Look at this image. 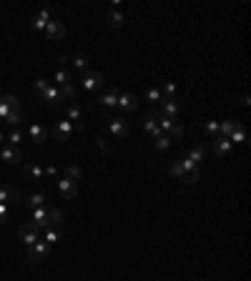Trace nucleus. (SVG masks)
I'll return each mask as SVG.
<instances>
[{
    "mask_svg": "<svg viewBox=\"0 0 251 281\" xmlns=\"http://www.w3.org/2000/svg\"><path fill=\"white\" fill-rule=\"evenodd\" d=\"M48 254H50V244H46L43 239H38L33 246H28V264H38V261H43V259H48Z\"/></svg>",
    "mask_w": 251,
    "mask_h": 281,
    "instance_id": "nucleus-1",
    "label": "nucleus"
},
{
    "mask_svg": "<svg viewBox=\"0 0 251 281\" xmlns=\"http://www.w3.org/2000/svg\"><path fill=\"white\" fill-rule=\"evenodd\" d=\"M156 123L161 131H168L166 136H173V138H184V126L176 123V118H166V116H158L156 113Z\"/></svg>",
    "mask_w": 251,
    "mask_h": 281,
    "instance_id": "nucleus-2",
    "label": "nucleus"
},
{
    "mask_svg": "<svg viewBox=\"0 0 251 281\" xmlns=\"http://www.w3.org/2000/svg\"><path fill=\"white\" fill-rule=\"evenodd\" d=\"M103 83H106L103 73H96V70H85V73H83V81H81V85H83V91H85V93L98 91Z\"/></svg>",
    "mask_w": 251,
    "mask_h": 281,
    "instance_id": "nucleus-3",
    "label": "nucleus"
},
{
    "mask_svg": "<svg viewBox=\"0 0 251 281\" xmlns=\"http://www.w3.org/2000/svg\"><path fill=\"white\" fill-rule=\"evenodd\" d=\"M38 236H40V229L33 224V221H31V224H23V226L18 229V239H20L25 246H33V244L38 241Z\"/></svg>",
    "mask_w": 251,
    "mask_h": 281,
    "instance_id": "nucleus-4",
    "label": "nucleus"
},
{
    "mask_svg": "<svg viewBox=\"0 0 251 281\" xmlns=\"http://www.w3.org/2000/svg\"><path fill=\"white\" fill-rule=\"evenodd\" d=\"M13 111H20V100L10 93L0 96V121H5V116L13 113Z\"/></svg>",
    "mask_w": 251,
    "mask_h": 281,
    "instance_id": "nucleus-5",
    "label": "nucleus"
},
{
    "mask_svg": "<svg viewBox=\"0 0 251 281\" xmlns=\"http://www.w3.org/2000/svg\"><path fill=\"white\" fill-rule=\"evenodd\" d=\"M108 128L116 138H126L128 133H131V123L126 121V118H111L108 116Z\"/></svg>",
    "mask_w": 251,
    "mask_h": 281,
    "instance_id": "nucleus-6",
    "label": "nucleus"
},
{
    "mask_svg": "<svg viewBox=\"0 0 251 281\" xmlns=\"http://www.w3.org/2000/svg\"><path fill=\"white\" fill-rule=\"evenodd\" d=\"M181 111V103L176 100V98H164L158 103V116H166V118H176V113Z\"/></svg>",
    "mask_w": 251,
    "mask_h": 281,
    "instance_id": "nucleus-7",
    "label": "nucleus"
},
{
    "mask_svg": "<svg viewBox=\"0 0 251 281\" xmlns=\"http://www.w3.org/2000/svg\"><path fill=\"white\" fill-rule=\"evenodd\" d=\"M55 186H58V191H61V196L68 198V201L78 196V181H73V179H61Z\"/></svg>",
    "mask_w": 251,
    "mask_h": 281,
    "instance_id": "nucleus-8",
    "label": "nucleus"
},
{
    "mask_svg": "<svg viewBox=\"0 0 251 281\" xmlns=\"http://www.w3.org/2000/svg\"><path fill=\"white\" fill-rule=\"evenodd\" d=\"M40 98H43V103H46V106H61V103L66 100V98H63V91H61L58 85H50Z\"/></svg>",
    "mask_w": 251,
    "mask_h": 281,
    "instance_id": "nucleus-9",
    "label": "nucleus"
},
{
    "mask_svg": "<svg viewBox=\"0 0 251 281\" xmlns=\"http://www.w3.org/2000/svg\"><path fill=\"white\" fill-rule=\"evenodd\" d=\"M43 33H46V40H61V38L66 35V25H63L61 20H50Z\"/></svg>",
    "mask_w": 251,
    "mask_h": 281,
    "instance_id": "nucleus-10",
    "label": "nucleus"
},
{
    "mask_svg": "<svg viewBox=\"0 0 251 281\" xmlns=\"http://www.w3.org/2000/svg\"><path fill=\"white\" fill-rule=\"evenodd\" d=\"M0 158H3L5 164H20V161H23V151L18 149V146H3Z\"/></svg>",
    "mask_w": 251,
    "mask_h": 281,
    "instance_id": "nucleus-11",
    "label": "nucleus"
},
{
    "mask_svg": "<svg viewBox=\"0 0 251 281\" xmlns=\"http://www.w3.org/2000/svg\"><path fill=\"white\" fill-rule=\"evenodd\" d=\"M61 221H63V211H61V209H50L48 216L38 224V229H55L58 224H61Z\"/></svg>",
    "mask_w": 251,
    "mask_h": 281,
    "instance_id": "nucleus-12",
    "label": "nucleus"
},
{
    "mask_svg": "<svg viewBox=\"0 0 251 281\" xmlns=\"http://www.w3.org/2000/svg\"><path fill=\"white\" fill-rule=\"evenodd\" d=\"M73 131H76V126H73L70 121H58L55 128H53V133H55V138H58V141H68Z\"/></svg>",
    "mask_w": 251,
    "mask_h": 281,
    "instance_id": "nucleus-13",
    "label": "nucleus"
},
{
    "mask_svg": "<svg viewBox=\"0 0 251 281\" xmlns=\"http://www.w3.org/2000/svg\"><path fill=\"white\" fill-rule=\"evenodd\" d=\"M211 149H214V153H216V156L226 158V156L231 153V141H229V138H221V136H216V138H214V146H211Z\"/></svg>",
    "mask_w": 251,
    "mask_h": 281,
    "instance_id": "nucleus-14",
    "label": "nucleus"
},
{
    "mask_svg": "<svg viewBox=\"0 0 251 281\" xmlns=\"http://www.w3.org/2000/svg\"><path fill=\"white\" fill-rule=\"evenodd\" d=\"M53 20V13H50V8H43L40 13H38V16L33 18V28H35V31H46V25Z\"/></svg>",
    "mask_w": 251,
    "mask_h": 281,
    "instance_id": "nucleus-15",
    "label": "nucleus"
},
{
    "mask_svg": "<svg viewBox=\"0 0 251 281\" xmlns=\"http://www.w3.org/2000/svg\"><path fill=\"white\" fill-rule=\"evenodd\" d=\"M138 106V100L134 93H118V108L121 111H136Z\"/></svg>",
    "mask_w": 251,
    "mask_h": 281,
    "instance_id": "nucleus-16",
    "label": "nucleus"
},
{
    "mask_svg": "<svg viewBox=\"0 0 251 281\" xmlns=\"http://www.w3.org/2000/svg\"><path fill=\"white\" fill-rule=\"evenodd\" d=\"M66 63H70L73 70H85L88 68V55L85 53H73L70 58H66Z\"/></svg>",
    "mask_w": 251,
    "mask_h": 281,
    "instance_id": "nucleus-17",
    "label": "nucleus"
},
{
    "mask_svg": "<svg viewBox=\"0 0 251 281\" xmlns=\"http://www.w3.org/2000/svg\"><path fill=\"white\" fill-rule=\"evenodd\" d=\"M20 201V194H18V191L16 188H10V186H3V188H0V203H18Z\"/></svg>",
    "mask_w": 251,
    "mask_h": 281,
    "instance_id": "nucleus-18",
    "label": "nucleus"
},
{
    "mask_svg": "<svg viewBox=\"0 0 251 281\" xmlns=\"http://www.w3.org/2000/svg\"><path fill=\"white\" fill-rule=\"evenodd\" d=\"M96 106H100V108H118V91L106 93V96H98L96 98Z\"/></svg>",
    "mask_w": 251,
    "mask_h": 281,
    "instance_id": "nucleus-19",
    "label": "nucleus"
},
{
    "mask_svg": "<svg viewBox=\"0 0 251 281\" xmlns=\"http://www.w3.org/2000/svg\"><path fill=\"white\" fill-rule=\"evenodd\" d=\"M141 123H143V128L149 131V133H151L153 138H158L161 133H164V131L158 128V123H156V116H153V113H149V116H143V121H141Z\"/></svg>",
    "mask_w": 251,
    "mask_h": 281,
    "instance_id": "nucleus-20",
    "label": "nucleus"
},
{
    "mask_svg": "<svg viewBox=\"0 0 251 281\" xmlns=\"http://www.w3.org/2000/svg\"><path fill=\"white\" fill-rule=\"evenodd\" d=\"M28 136H31V138H33L35 143H43V141L48 138V131L43 128V126H38V123H33L31 128H28Z\"/></svg>",
    "mask_w": 251,
    "mask_h": 281,
    "instance_id": "nucleus-21",
    "label": "nucleus"
},
{
    "mask_svg": "<svg viewBox=\"0 0 251 281\" xmlns=\"http://www.w3.org/2000/svg\"><path fill=\"white\" fill-rule=\"evenodd\" d=\"M25 176H28V179H33V181H43V179H46V173H43L40 164H28L25 166Z\"/></svg>",
    "mask_w": 251,
    "mask_h": 281,
    "instance_id": "nucleus-22",
    "label": "nucleus"
},
{
    "mask_svg": "<svg viewBox=\"0 0 251 281\" xmlns=\"http://www.w3.org/2000/svg\"><path fill=\"white\" fill-rule=\"evenodd\" d=\"M106 20H108V25H111V28H121V25L126 23L123 13H118V10H113V8H108V13H106Z\"/></svg>",
    "mask_w": 251,
    "mask_h": 281,
    "instance_id": "nucleus-23",
    "label": "nucleus"
},
{
    "mask_svg": "<svg viewBox=\"0 0 251 281\" xmlns=\"http://www.w3.org/2000/svg\"><path fill=\"white\" fill-rule=\"evenodd\" d=\"M46 201H48L46 194H31V196L25 198V206L33 211V209H40V206H46Z\"/></svg>",
    "mask_w": 251,
    "mask_h": 281,
    "instance_id": "nucleus-24",
    "label": "nucleus"
},
{
    "mask_svg": "<svg viewBox=\"0 0 251 281\" xmlns=\"http://www.w3.org/2000/svg\"><path fill=\"white\" fill-rule=\"evenodd\" d=\"M229 141L231 143H246V128H244V123H236V128L231 131Z\"/></svg>",
    "mask_w": 251,
    "mask_h": 281,
    "instance_id": "nucleus-25",
    "label": "nucleus"
},
{
    "mask_svg": "<svg viewBox=\"0 0 251 281\" xmlns=\"http://www.w3.org/2000/svg\"><path fill=\"white\" fill-rule=\"evenodd\" d=\"M203 156H206V149H203V146H194V149L188 151V156H186V158H188V161H194V164L199 166L201 161H203Z\"/></svg>",
    "mask_w": 251,
    "mask_h": 281,
    "instance_id": "nucleus-26",
    "label": "nucleus"
},
{
    "mask_svg": "<svg viewBox=\"0 0 251 281\" xmlns=\"http://www.w3.org/2000/svg\"><path fill=\"white\" fill-rule=\"evenodd\" d=\"M70 81H73V76H70V70H66V68H61L55 73V85H70Z\"/></svg>",
    "mask_w": 251,
    "mask_h": 281,
    "instance_id": "nucleus-27",
    "label": "nucleus"
},
{
    "mask_svg": "<svg viewBox=\"0 0 251 281\" xmlns=\"http://www.w3.org/2000/svg\"><path fill=\"white\" fill-rule=\"evenodd\" d=\"M171 176H176V179H181V181H186L188 176H196V173H186V171H184V166L179 164V161H173V164H171Z\"/></svg>",
    "mask_w": 251,
    "mask_h": 281,
    "instance_id": "nucleus-28",
    "label": "nucleus"
},
{
    "mask_svg": "<svg viewBox=\"0 0 251 281\" xmlns=\"http://www.w3.org/2000/svg\"><path fill=\"white\" fill-rule=\"evenodd\" d=\"M236 123H239V121H224V123H218V136H221V138H229L231 131L236 128Z\"/></svg>",
    "mask_w": 251,
    "mask_h": 281,
    "instance_id": "nucleus-29",
    "label": "nucleus"
},
{
    "mask_svg": "<svg viewBox=\"0 0 251 281\" xmlns=\"http://www.w3.org/2000/svg\"><path fill=\"white\" fill-rule=\"evenodd\" d=\"M81 113H83V111H81V106H76V103H70V106L66 108L68 121H78V123H83V121H81Z\"/></svg>",
    "mask_w": 251,
    "mask_h": 281,
    "instance_id": "nucleus-30",
    "label": "nucleus"
},
{
    "mask_svg": "<svg viewBox=\"0 0 251 281\" xmlns=\"http://www.w3.org/2000/svg\"><path fill=\"white\" fill-rule=\"evenodd\" d=\"M153 143H156V149H158V151H168V149H171V136L161 133L158 138H153Z\"/></svg>",
    "mask_w": 251,
    "mask_h": 281,
    "instance_id": "nucleus-31",
    "label": "nucleus"
},
{
    "mask_svg": "<svg viewBox=\"0 0 251 281\" xmlns=\"http://www.w3.org/2000/svg\"><path fill=\"white\" fill-rule=\"evenodd\" d=\"M43 241H46V244H58V241H61V231H58V229H46V236H43Z\"/></svg>",
    "mask_w": 251,
    "mask_h": 281,
    "instance_id": "nucleus-32",
    "label": "nucleus"
},
{
    "mask_svg": "<svg viewBox=\"0 0 251 281\" xmlns=\"http://www.w3.org/2000/svg\"><path fill=\"white\" fill-rule=\"evenodd\" d=\"M146 100H149V103H153V106H158V103L164 100V96H161V91H158V88H149V91H146Z\"/></svg>",
    "mask_w": 251,
    "mask_h": 281,
    "instance_id": "nucleus-33",
    "label": "nucleus"
},
{
    "mask_svg": "<svg viewBox=\"0 0 251 281\" xmlns=\"http://www.w3.org/2000/svg\"><path fill=\"white\" fill-rule=\"evenodd\" d=\"M83 176V171H81V166H76V164H70L68 168H66V179H73V181H78Z\"/></svg>",
    "mask_w": 251,
    "mask_h": 281,
    "instance_id": "nucleus-34",
    "label": "nucleus"
},
{
    "mask_svg": "<svg viewBox=\"0 0 251 281\" xmlns=\"http://www.w3.org/2000/svg\"><path fill=\"white\" fill-rule=\"evenodd\" d=\"M23 121V116H20V111H13V113H8L5 116V123L8 126H13V128H18V123Z\"/></svg>",
    "mask_w": 251,
    "mask_h": 281,
    "instance_id": "nucleus-35",
    "label": "nucleus"
},
{
    "mask_svg": "<svg viewBox=\"0 0 251 281\" xmlns=\"http://www.w3.org/2000/svg\"><path fill=\"white\" fill-rule=\"evenodd\" d=\"M5 141H8V143H10V146H18V143H20V141H23V133H20V131H18V128H13V131H10V133H8V136H5Z\"/></svg>",
    "mask_w": 251,
    "mask_h": 281,
    "instance_id": "nucleus-36",
    "label": "nucleus"
},
{
    "mask_svg": "<svg viewBox=\"0 0 251 281\" xmlns=\"http://www.w3.org/2000/svg\"><path fill=\"white\" fill-rule=\"evenodd\" d=\"M203 131L209 133V136L216 138V136H218V121H206V123H203Z\"/></svg>",
    "mask_w": 251,
    "mask_h": 281,
    "instance_id": "nucleus-37",
    "label": "nucleus"
},
{
    "mask_svg": "<svg viewBox=\"0 0 251 281\" xmlns=\"http://www.w3.org/2000/svg\"><path fill=\"white\" fill-rule=\"evenodd\" d=\"M161 96H164V98H173V96H176V83L168 81V83L164 85V93H161Z\"/></svg>",
    "mask_w": 251,
    "mask_h": 281,
    "instance_id": "nucleus-38",
    "label": "nucleus"
},
{
    "mask_svg": "<svg viewBox=\"0 0 251 281\" xmlns=\"http://www.w3.org/2000/svg\"><path fill=\"white\" fill-rule=\"evenodd\" d=\"M8 216H10V206L8 203H0V224H5Z\"/></svg>",
    "mask_w": 251,
    "mask_h": 281,
    "instance_id": "nucleus-39",
    "label": "nucleus"
},
{
    "mask_svg": "<svg viewBox=\"0 0 251 281\" xmlns=\"http://www.w3.org/2000/svg\"><path fill=\"white\" fill-rule=\"evenodd\" d=\"M35 88H38V91H40V96H43V93H46V91H48V88H50V83L40 78V81H35Z\"/></svg>",
    "mask_w": 251,
    "mask_h": 281,
    "instance_id": "nucleus-40",
    "label": "nucleus"
},
{
    "mask_svg": "<svg viewBox=\"0 0 251 281\" xmlns=\"http://www.w3.org/2000/svg\"><path fill=\"white\" fill-rule=\"evenodd\" d=\"M43 173H46V179H55L58 168H55V166H46V168H43Z\"/></svg>",
    "mask_w": 251,
    "mask_h": 281,
    "instance_id": "nucleus-41",
    "label": "nucleus"
},
{
    "mask_svg": "<svg viewBox=\"0 0 251 281\" xmlns=\"http://www.w3.org/2000/svg\"><path fill=\"white\" fill-rule=\"evenodd\" d=\"M61 91H63V98H66V100H68V98H73V85H63Z\"/></svg>",
    "mask_w": 251,
    "mask_h": 281,
    "instance_id": "nucleus-42",
    "label": "nucleus"
},
{
    "mask_svg": "<svg viewBox=\"0 0 251 281\" xmlns=\"http://www.w3.org/2000/svg\"><path fill=\"white\" fill-rule=\"evenodd\" d=\"M98 146H100V151H103V153H108V143H106V138H98Z\"/></svg>",
    "mask_w": 251,
    "mask_h": 281,
    "instance_id": "nucleus-43",
    "label": "nucleus"
},
{
    "mask_svg": "<svg viewBox=\"0 0 251 281\" xmlns=\"http://www.w3.org/2000/svg\"><path fill=\"white\" fill-rule=\"evenodd\" d=\"M3 141H5V136H3V133H0V146H3Z\"/></svg>",
    "mask_w": 251,
    "mask_h": 281,
    "instance_id": "nucleus-44",
    "label": "nucleus"
}]
</instances>
